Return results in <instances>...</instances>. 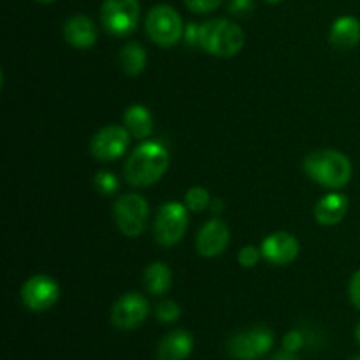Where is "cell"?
<instances>
[{"label": "cell", "mask_w": 360, "mask_h": 360, "mask_svg": "<svg viewBox=\"0 0 360 360\" xmlns=\"http://www.w3.org/2000/svg\"><path fill=\"white\" fill-rule=\"evenodd\" d=\"M169 153L160 143H143L127 158V181L132 186H150L167 172Z\"/></svg>", "instance_id": "1"}, {"label": "cell", "mask_w": 360, "mask_h": 360, "mask_svg": "<svg viewBox=\"0 0 360 360\" xmlns=\"http://www.w3.org/2000/svg\"><path fill=\"white\" fill-rule=\"evenodd\" d=\"M304 171L326 188H341L352 179V162L341 151L316 150L304 158Z\"/></svg>", "instance_id": "2"}, {"label": "cell", "mask_w": 360, "mask_h": 360, "mask_svg": "<svg viewBox=\"0 0 360 360\" xmlns=\"http://www.w3.org/2000/svg\"><path fill=\"white\" fill-rule=\"evenodd\" d=\"M199 46L213 56H234L245 46V32L234 21L214 18L200 25Z\"/></svg>", "instance_id": "3"}, {"label": "cell", "mask_w": 360, "mask_h": 360, "mask_svg": "<svg viewBox=\"0 0 360 360\" xmlns=\"http://www.w3.org/2000/svg\"><path fill=\"white\" fill-rule=\"evenodd\" d=\"M139 0H105L101 9V23L109 35L125 37L139 25Z\"/></svg>", "instance_id": "4"}, {"label": "cell", "mask_w": 360, "mask_h": 360, "mask_svg": "<svg viewBox=\"0 0 360 360\" xmlns=\"http://www.w3.org/2000/svg\"><path fill=\"white\" fill-rule=\"evenodd\" d=\"M146 34L155 44L164 48L174 46L185 35L181 16L171 6H155L146 16Z\"/></svg>", "instance_id": "5"}, {"label": "cell", "mask_w": 360, "mask_h": 360, "mask_svg": "<svg viewBox=\"0 0 360 360\" xmlns=\"http://www.w3.org/2000/svg\"><path fill=\"white\" fill-rule=\"evenodd\" d=\"M186 227H188L186 206H183L181 202H176V200L162 204L160 210L157 211V217H155V241L162 246L178 245L185 236Z\"/></svg>", "instance_id": "6"}, {"label": "cell", "mask_w": 360, "mask_h": 360, "mask_svg": "<svg viewBox=\"0 0 360 360\" xmlns=\"http://www.w3.org/2000/svg\"><path fill=\"white\" fill-rule=\"evenodd\" d=\"M112 217L122 234L129 238H137L144 231L150 218L148 202L137 193H125L118 197L112 207Z\"/></svg>", "instance_id": "7"}, {"label": "cell", "mask_w": 360, "mask_h": 360, "mask_svg": "<svg viewBox=\"0 0 360 360\" xmlns=\"http://www.w3.org/2000/svg\"><path fill=\"white\" fill-rule=\"evenodd\" d=\"M274 334L267 327L241 330L229 340V354L236 360H259L273 348Z\"/></svg>", "instance_id": "8"}, {"label": "cell", "mask_w": 360, "mask_h": 360, "mask_svg": "<svg viewBox=\"0 0 360 360\" xmlns=\"http://www.w3.org/2000/svg\"><path fill=\"white\" fill-rule=\"evenodd\" d=\"M60 287L48 274H35L21 287V301L32 311H46L56 304Z\"/></svg>", "instance_id": "9"}, {"label": "cell", "mask_w": 360, "mask_h": 360, "mask_svg": "<svg viewBox=\"0 0 360 360\" xmlns=\"http://www.w3.org/2000/svg\"><path fill=\"white\" fill-rule=\"evenodd\" d=\"M150 304L137 292H129L116 301L111 309V323L120 330H132L146 320Z\"/></svg>", "instance_id": "10"}, {"label": "cell", "mask_w": 360, "mask_h": 360, "mask_svg": "<svg viewBox=\"0 0 360 360\" xmlns=\"http://www.w3.org/2000/svg\"><path fill=\"white\" fill-rule=\"evenodd\" d=\"M130 143V132L125 127L109 125L98 130L91 139V155L101 162H111L122 157Z\"/></svg>", "instance_id": "11"}, {"label": "cell", "mask_w": 360, "mask_h": 360, "mask_svg": "<svg viewBox=\"0 0 360 360\" xmlns=\"http://www.w3.org/2000/svg\"><path fill=\"white\" fill-rule=\"evenodd\" d=\"M262 257L274 266H287L299 255V241L288 232H274L262 241Z\"/></svg>", "instance_id": "12"}, {"label": "cell", "mask_w": 360, "mask_h": 360, "mask_svg": "<svg viewBox=\"0 0 360 360\" xmlns=\"http://www.w3.org/2000/svg\"><path fill=\"white\" fill-rule=\"evenodd\" d=\"M229 239H231L229 227L221 220L214 218L200 227L195 239L197 252L202 257H217L225 252V248L229 246Z\"/></svg>", "instance_id": "13"}, {"label": "cell", "mask_w": 360, "mask_h": 360, "mask_svg": "<svg viewBox=\"0 0 360 360\" xmlns=\"http://www.w3.org/2000/svg\"><path fill=\"white\" fill-rule=\"evenodd\" d=\"M63 37L70 46L77 49L91 48L97 41V27L91 18L84 16V14H76L63 25Z\"/></svg>", "instance_id": "14"}, {"label": "cell", "mask_w": 360, "mask_h": 360, "mask_svg": "<svg viewBox=\"0 0 360 360\" xmlns=\"http://www.w3.org/2000/svg\"><path fill=\"white\" fill-rule=\"evenodd\" d=\"M193 350V338L186 330H172L160 341L158 360H185Z\"/></svg>", "instance_id": "15"}, {"label": "cell", "mask_w": 360, "mask_h": 360, "mask_svg": "<svg viewBox=\"0 0 360 360\" xmlns=\"http://www.w3.org/2000/svg\"><path fill=\"white\" fill-rule=\"evenodd\" d=\"M329 39L330 44L341 51L355 48L360 41V21L354 16L338 18L330 28Z\"/></svg>", "instance_id": "16"}, {"label": "cell", "mask_w": 360, "mask_h": 360, "mask_svg": "<svg viewBox=\"0 0 360 360\" xmlns=\"http://www.w3.org/2000/svg\"><path fill=\"white\" fill-rule=\"evenodd\" d=\"M348 211V199L343 193H329L316 202L315 218L320 225H338Z\"/></svg>", "instance_id": "17"}, {"label": "cell", "mask_w": 360, "mask_h": 360, "mask_svg": "<svg viewBox=\"0 0 360 360\" xmlns=\"http://www.w3.org/2000/svg\"><path fill=\"white\" fill-rule=\"evenodd\" d=\"M123 123L125 129L129 130L130 136L136 139H144L153 132V118L151 112L144 105L134 104L123 112Z\"/></svg>", "instance_id": "18"}, {"label": "cell", "mask_w": 360, "mask_h": 360, "mask_svg": "<svg viewBox=\"0 0 360 360\" xmlns=\"http://www.w3.org/2000/svg\"><path fill=\"white\" fill-rule=\"evenodd\" d=\"M144 287L150 294L162 295L171 288L172 271L164 262H153L144 271Z\"/></svg>", "instance_id": "19"}, {"label": "cell", "mask_w": 360, "mask_h": 360, "mask_svg": "<svg viewBox=\"0 0 360 360\" xmlns=\"http://www.w3.org/2000/svg\"><path fill=\"white\" fill-rule=\"evenodd\" d=\"M120 67L127 76H139L146 67V51L137 42H127L120 49Z\"/></svg>", "instance_id": "20"}, {"label": "cell", "mask_w": 360, "mask_h": 360, "mask_svg": "<svg viewBox=\"0 0 360 360\" xmlns=\"http://www.w3.org/2000/svg\"><path fill=\"white\" fill-rule=\"evenodd\" d=\"M211 204L210 192L202 186H193L186 192L185 195V206L188 207L190 211H195V213H200V211L206 210Z\"/></svg>", "instance_id": "21"}, {"label": "cell", "mask_w": 360, "mask_h": 360, "mask_svg": "<svg viewBox=\"0 0 360 360\" xmlns=\"http://www.w3.org/2000/svg\"><path fill=\"white\" fill-rule=\"evenodd\" d=\"M94 185L95 190H97L98 193H102V195H112V193H116V190H118V179H116V176L112 174V172L101 171L95 174Z\"/></svg>", "instance_id": "22"}, {"label": "cell", "mask_w": 360, "mask_h": 360, "mask_svg": "<svg viewBox=\"0 0 360 360\" xmlns=\"http://www.w3.org/2000/svg\"><path fill=\"white\" fill-rule=\"evenodd\" d=\"M155 315L160 322L164 323H172L179 319L181 315V309H179L178 302L171 301V299H165V301L158 302L157 309H155Z\"/></svg>", "instance_id": "23"}, {"label": "cell", "mask_w": 360, "mask_h": 360, "mask_svg": "<svg viewBox=\"0 0 360 360\" xmlns=\"http://www.w3.org/2000/svg\"><path fill=\"white\" fill-rule=\"evenodd\" d=\"M185 6L188 7L192 13L197 14H207L217 11L221 6V0H183Z\"/></svg>", "instance_id": "24"}, {"label": "cell", "mask_w": 360, "mask_h": 360, "mask_svg": "<svg viewBox=\"0 0 360 360\" xmlns=\"http://www.w3.org/2000/svg\"><path fill=\"white\" fill-rule=\"evenodd\" d=\"M260 257H262V252L257 250L255 246H245V248L239 252L238 260L243 267H255L259 264Z\"/></svg>", "instance_id": "25"}, {"label": "cell", "mask_w": 360, "mask_h": 360, "mask_svg": "<svg viewBox=\"0 0 360 360\" xmlns=\"http://www.w3.org/2000/svg\"><path fill=\"white\" fill-rule=\"evenodd\" d=\"M302 345H304V336H302L299 330H290V333L285 334L283 338L285 352H288V354H295V352L301 350Z\"/></svg>", "instance_id": "26"}, {"label": "cell", "mask_w": 360, "mask_h": 360, "mask_svg": "<svg viewBox=\"0 0 360 360\" xmlns=\"http://www.w3.org/2000/svg\"><path fill=\"white\" fill-rule=\"evenodd\" d=\"M348 294H350V301L354 302V306L360 309V271L352 276L350 287H348Z\"/></svg>", "instance_id": "27"}, {"label": "cell", "mask_w": 360, "mask_h": 360, "mask_svg": "<svg viewBox=\"0 0 360 360\" xmlns=\"http://www.w3.org/2000/svg\"><path fill=\"white\" fill-rule=\"evenodd\" d=\"M199 34H200V27H197L195 23H190L188 27L185 28V39L190 46L199 44Z\"/></svg>", "instance_id": "28"}, {"label": "cell", "mask_w": 360, "mask_h": 360, "mask_svg": "<svg viewBox=\"0 0 360 360\" xmlns=\"http://www.w3.org/2000/svg\"><path fill=\"white\" fill-rule=\"evenodd\" d=\"M253 7L252 0H232L231 4V11L234 14H243L246 11H250Z\"/></svg>", "instance_id": "29"}, {"label": "cell", "mask_w": 360, "mask_h": 360, "mask_svg": "<svg viewBox=\"0 0 360 360\" xmlns=\"http://www.w3.org/2000/svg\"><path fill=\"white\" fill-rule=\"evenodd\" d=\"M274 360H295V359H294V355L288 354V352H285V354L276 355V359H274Z\"/></svg>", "instance_id": "30"}, {"label": "cell", "mask_w": 360, "mask_h": 360, "mask_svg": "<svg viewBox=\"0 0 360 360\" xmlns=\"http://www.w3.org/2000/svg\"><path fill=\"white\" fill-rule=\"evenodd\" d=\"M355 338H357L359 345H360V323L357 326V329H355Z\"/></svg>", "instance_id": "31"}, {"label": "cell", "mask_w": 360, "mask_h": 360, "mask_svg": "<svg viewBox=\"0 0 360 360\" xmlns=\"http://www.w3.org/2000/svg\"><path fill=\"white\" fill-rule=\"evenodd\" d=\"M37 2H41V4H49V2H55V0H37Z\"/></svg>", "instance_id": "32"}, {"label": "cell", "mask_w": 360, "mask_h": 360, "mask_svg": "<svg viewBox=\"0 0 360 360\" xmlns=\"http://www.w3.org/2000/svg\"><path fill=\"white\" fill-rule=\"evenodd\" d=\"M266 2H271V4H278V2H281V0H266Z\"/></svg>", "instance_id": "33"}, {"label": "cell", "mask_w": 360, "mask_h": 360, "mask_svg": "<svg viewBox=\"0 0 360 360\" xmlns=\"http://www.w3.org/2000/svg\"><path fill=\"white\" fill-rule=\"evenodd\" d=\"M350 360H360V357H354V359H350Z\"/></svg>", "instance_id": "34"}]
</instances>
